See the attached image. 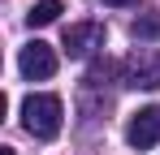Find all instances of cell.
Returning <instances> with one entry per match:
<instances>
[{
	"label": "cell",
	"mask_w": 160,
	"mask_h": 155,
	"mask_svg": "<svg viewBox=\"0 0 160 155\" xmlns=\"http://www.w3.org/2000/svg\"><path fill=\"white\" fill-rule=\"evenodd\" d=\"M121 78L134 91H160V52L156 48H134L121 65Z\"/></svg>",
	"instance_id": "2"
},
{
	"label": "cell",
	"mask_w": 160,
	"mask_h": 155,
	"mask_svg": "<svg viewBox=\"0 0 160 155\" xmlns=\"http://www.w3.org/2000/svg\"><path fill=\"white\" fill-rule=\"evenodd\" d=\"M18 69H22V78H30V82H43V78L56 73V52L43 43V39H30L26 48H22V56H18Z\"/></svg>",
	"instance_id": "4"
},
{
	"label": "cell",
	"mask_w": 160,
	"mask_h": 155,
	"mask_svg": "<svg viewBox=\"0 0 160 155\" xmlns=\"http://www.w3.org/2000/svg\"><path fill=\"white\" fill-rule=\"evenodd\" d=\"M61 48L69 52V56H91L95 48H104V26L100 22H74V26H65Z\"/></svg>",
	"instance_id": "5"
},
{
	"label": "cell",
	"mask_w": 160,
	"mask_h": 155,
	"mask_svg": "<svg viewBox=\"0 0 160 155\" xmlns=\"http://www.w3.org/2000/svg\"><path fill=\"white\" fill-rule=\"evenodd\" d=\"M65 108L56 95H26L22 99V125H26L30 138H39V142H52L56 134H61V116Z\"/></svg>",
	"instance_id": "1"
},
{
	"label": "cell",
	"mask_w": 160,
	"mask_h": 155,
	"mask_svg": "<svg viewBox=\"0 0 160 155\" xmlns=\"http://www.w3.org/2000/svg\"><path fill=\"white\" fill-rule=\"evenodd\" d=\"M134 39H160V13H147L134 22Z\"/></svg>",
	"instance_id": "7"
},
{
	"label": "cell",
	"mask_w": 160,
	"mask_h": 155,
	"mask_svg": "<svg viewBox=\"0 0 160 155\" xmlns=\"http://www.w3.org/2000/svg\"><path fill=\"white\" fill-rule=\"evenodd\" d=\"M61 13H65V9H61V0H39V4L26 13V22H30V26H52Z\"/></svg>",
	"instance_id": "6"
},
{
	"label": "cell",
	"mask_w": 160,
	"mask_h": 155,
	"mask_svg": "<svg viewBox=\"0 0 160 155\" xmlns=\"http://www.w3.org/2000/svg\"><path fill=\"white\" fill-rule=\"evenodd\" d=\"M104 4H112V9H121V4H138V0H104Z\"/></svg>",
	"instance_id": "8"
},
{
	"label": "cell",
	"mask_w": 160,
	"mask_h": 155,
	"mask_svg": "<svg viewBox=\"0 0 160 155\" xmlns=\"http://www.w3.org/2000/svg\"><path fill=\"white\" fill-rule=\"evenodd\" d=\"M0 155H18V151H13V147H0Z\"/></svg>",
	"instance_id": "9"
},
{
	"label": "cell",
	"mask_w": 160,
	"mask_h": 155,
	"mask_svg": "<svg viewBox=\"0 0 160 155\" xmlns=\"http://www.w3.org/2000/svg\"><path fill=\"white\" fill-rule=\"evenodd\" d=\"M126 142H130L134 151H152L160 142V103L152 108H138L130 116V125H126Z\"/></svg>",
	"instance_id": "3"
}]
</instances>
